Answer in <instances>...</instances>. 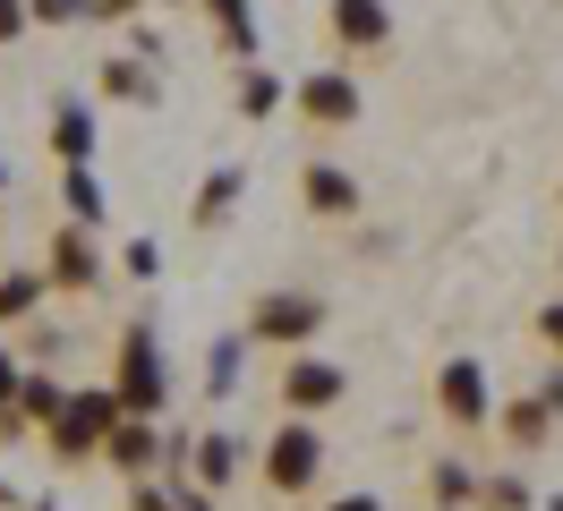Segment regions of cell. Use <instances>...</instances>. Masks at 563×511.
<instances>
[{"label":"cell","mask_w":563,"mask_h":511,"mask_svg":"<svg viewBox=\"0 0 563 511\" xmlns=\"http://www.w3.org/2000/svg\"><path fill=\"white\" fill-rule=\"evenodd\" d=\"M299 111H308L317 129H351L358 120V86L351 77H308V86H299Z\"/></svg>","instance_id":"6da1fadb"},{"label":"cell","mask_w":563,"mask_h":511,"mask_svg":"<svg viewBox=\"0 0 563 511\" xmlns=\"http://www.w3.org/2000/svg\"><path fill=\"white\" fill-rule=\"evenodd\" d=\"M333 34H342V43H385L393 34L385 0H333Z\"/></svg>","instance_id":"7a4b0ae2"},{"label":"cell","mask_w":563,"mask_h":511,"mask_svg":"<svg viewBox=\"0 0 563 511\" xmlns=\"http://www.w3.org/2000/svg\"><path fill=\"white\" fill-rule=\"evenodd\" d=\"M256 333L308 341V333H317V299H265V307H256Z\"/></svg>","instance_id":"3957f363"},{"label":"cell","mask_w":563,"mask_h":511,"mask_svg":"<svg viewBox=\"0 0 563 511\" xmlns=\"http://www.w3.org/2000/svg\"><path fill=\"white\" fill-rule=\"evenodd\" d=\"M317 477V435H274V486H308Z\"/></svg>","instance_id":"277c9868"},{"label":"cell","mask_w":563,"mask_h":511,"mask_svg":"<svg viewBox=\"0 0 563 511\" xmlns=\"http://www.w3.org/2000/svg\"><path fill=\"white\" fill-rule=\"evenodd\" d=\"M282 392H290L299 409H324L333 392H342V375H333V367H290V384H282Z\"/></svg>","instance_id":"5b68a950"},{"label":"cell","mask_w":563,"mask_h":511,"mask_svg":"<svg viewBox=\"0 0 563 511\" xmlns=\"http://www.w3.org/2000/svg\"><path fill=\"white\" fill-rule=\"evenodd\" d=\"M129 401H137V409L163 401V367H154V349H145V341H129Z\"/></svg>","instance_id":"8992f818"},{"label":"cell","mask_w":563,"mask_h":511,"mask_svg":"<svg viewBox=\"0 0 563 511\" xmlns=\"http://www.w3.org/2000/svg\"><path fill=\"white\" fill-rule=\"evenodd\" d=\"M308 204H317V213H342V204H351V179H342V170H308Z\"/></svg>","instance_id":"52a82bcc"},{"label":"cell","mask_w":563,"mask_h":511,"mask_svg":"<svg viewBox=\"0 0 563 511\" xmlns=\"http://www.w3.org/2000/svg\"><path fill=\"white\" fill-rule=\"evenodd\" d=\"M444 401H453L461 418H478V367H470V358H461V367L444 375Z\"/></svg>","instance_id":"ba28073f"},{"label":"cell","mask_w":563,"mask_h":511,"mask_svg":"<svg viewBox=\"0 0 563 511\" xmlns=\"http://www.w3.org/2000/svg\"><path fill=\"white\" fill-rule=\"evenodd\" d=\"M60 435H69V443H86V435H103V401H77L69 418H60Z\"/></svg>","instance_id":"9c48e42d"},{"label":"cell","mask_w":563,"mask_h":511,"mask_svg":"<svg viewBox=\"0 0 563 511\" xmlns=\"http://www.w3.org/2000/svg\"><path fill=\"white\" fill-rule=\"evenodd\" d=\"M52 145H60V154H86V145H95V129H86V111H69V120L52 129Z\"/></svg>","instance_id":"30bf717a"},{"label":"cell","mask_w":563,"mask_h":511,"mask_svg":"<svg viewBox=\"0 0 563 511\" xmlns=\"http://www.w3.org/2000/svg\"><path fill=\"white\" fill-rule=\"evenodd\" d=\"M95 273V256H86V238H60V281H86Z\"/></svg>","instance_id":"8fae6325"},{"label":"cell","mask_w":563,"mask_h":511,"mask_svg":"<svg viewBox=\"0 0 563 511\" xmlns=\"http://www.w3.org/2000/svg\"><path fill=\"white\" fill-rule=\"evenodd\" d=\"M111 95H145V68L137 60H111Z\"/></svg>","instance_id":"7c38bea8"},{"label":"cell","mask_w":563,"mask_h":511,"mask_svg":"<svg viewBox=\"0 0 563 511\" xmlns=\"http://www.w3.org/2000/svg\"><path fill=\"white\" fill-rule=\"evenodd\" d=\"M18 26H26V0H0V43H9Z\"/></svg>","instance_id":"4fadbf2b"},{"label":"cell","mask_w":563,"mask_h":511,"mask_svg":"<svg viewBox=\"0 0 563 511\" xmlns=\"http://www.w3.org/2000/svg\"><path fill=\"white\" fill-rule=\"evenodd\" d=\"M43 18H77V9H86V0H35Z\"/></svg>","instance_id":"5bb4252c"},{"label":"cell","mask_w":563,"mask_h":511,"mask_svg":"<svg viewBox=\"0 0 563 511\" xmlns=\"http://www.w3.org/2000/svg\"><path fill=\"white\" fill-rule=\"evenodd\" d=\"M333 511H376V503H367V495H351V503H333Z\"/></svg>","instance_id":"9a60e30c"},{"label":"cell","mask_w":563,"mask_h":511,"mask_svg":"<svg viewBox=\"0 0 563 511\" xmlns=\"http://www.w3.org/2000/svg\"><path fill=\"white\" fill-rule=\"evenodd\" d=\"M547 333H555V341H563V307H555V315H547Z\"/></svg>","instance_id":"2e32d148"},{"label":"cell","mask_w":563,"mask_h":511,"mask_svg":"<svg viewBox=\"0 0 563 511\" xmlns=\"http://www.w3.org/2000/svg\"><path fill=\"white\" fill-rule=\"evenodd\" d=\"M0 392H9V358H0Z\"/></svg>","instance_id":"e0dca14e"},{"label":"cell","mask_w":563,"mask_h":511,"mask_svg":"<svg viewBox=\"0 0 563 511\" xmlns=\"http://www.w3.org/2000/svg\"><path fill=\"white\" fill-rule=\"evenodd\" d=\"M0 179H9V170H0Z\"/></svg>","instance_id":"ac0fdd59"}]
</instances>
